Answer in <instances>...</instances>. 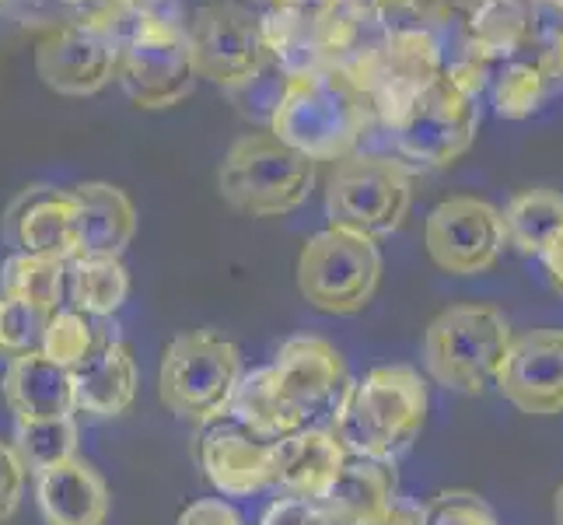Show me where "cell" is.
Listing matches in <instances>:
<instances>
[{"label":"cell","instance_id":"11","mask_svg":"<svg viewBox=\"0 0 563 525\" xmlns=\"http://www.w3.org/2000/svg\"><path fill=\"white\" fill-rule=\"evenodd\" d=\"M197 77L242 91L266 67V25L242 4H207L186 29Z\"/></svg>","mask_w":563,"mask_h":525},{"label":"cell","instance_id":"27","mask_svg":"<svg viewBox=\"0 0 563 525\" xmlns=\"http://www.w3.org/2000/svg\"><path fill=\"white\" fill-rule=\"evenodd\" d=\"M14 452L29 473H46L77 456V420L56 417V420H18L14 427Z\"/></svg>","mask_w":563,"mask_h":525},{"label":"cell","instance_id":"29","mask_svg":"<svg viewBox=\"0 0 563 525\" xmlns=\"http://www.w3.org/2000/svg\"><path fill=\"white\" fill-rule=\"evenodd\" d=\"M423 525H497V515L473 491H444L423 504Z\"/></svg>","mask_w":563,"mask_h":525},{"label":"cell","instance_id":"2","mask_svg":"<svg viewBox=\"0 0 563 525\" xmlns=\"http://www.w3.org/2000/svg\"><path fill=\"white\" fill-rule=\"evenodd\" d=\"M427 385L420 372L406 364L372 368L351 382L333 417V435L346 456L393 466L423 431Z\"/></svg>","mask_w":563,"mask_h":525},{"label":"cell","instance_id":"17","mask_svg":"<svg viewBox=\"0 0 563 525\" xmlns=\"http://www.w3.org/2000/svg\"><path fill=\"white\" fill-rule=\"evenodd\" d=\"M346 462L333 427H301L274 441V488L287 497L322 501Z\"/></svg>","mask_w":563,"mask_h":525},{"label":"cell","instance_id":"15","mask_svg":"<svg viewBox=\"0 0 563 525\" xmlns=\"http://www.w3.org/2000/svg\"><path fill=\"white\" fill-rule=\"evenodd\" d=\"M494 385L521 414H563V329H532L511 340Z\"/></svg>","mask_w":563,"mask_h":525},{"label":"cell","instance_id":"1","mask_svg":"<svg viewBox=\"0 0 563 525\" xmlns=\"http://www.w3.org/2000/svg\"><path fill=\"white\" fill-rule=\"evenodd\" d=\"M351 382L343 354L329 340L290 337L266 368L242 375L228 414L277 441L301 427L333 424Z\"/></svg>","mask_w":563,"mask_h":525},{"label":"cell","instance_id":"6","mask_svg":"<svg viewBox=\"0 0 563 525\" xmlns=\"http://www.w3.org/2000/svg\"><path fill=\"white\" fill-rule=\"evenodd\" d=\"M242 375V350L235 343L207 329H192L165 347L158 396L176 417L210 424L228 414Z\"/></svg>","mask_w":563,"mask_h":525},{"label":"cell","instance_id":"5","mask_svg":"<svg viewBox=\"0 0 563 525\" xmlns=\"http://www.w3.org/2000/svg\"><path fill=\"white\" fill-rule=\"evenodd\" d=\"M269 127L312 162H340L361 144L364 106L361 95L336 77L290 74Z\"/></svg>","mask_w":563,"mask_h":525},{"label":"cell","instance_id":"21","mask_svg":"<svg viewBox=\"0 0 563 525\" xmlns=\"http://www.w3.org/2000/svg\"><path fill=\"white\" fill-rule=\"evenodd\" d=\"M74 197L81 207V256H123L137 236L133 200L112 183H81Z\"/></svg>","mask_w":563,"mask_h":525},{"label":"cell","instance_id":"18","mask_svg":"<svg viewBox=\"0 0 563 525\" xmlns=\"http://www.w3.org/2000/svg\"><path fill=\"white\" fill-rule=\"evenodd\" d=\"M0 393H4L14 420H56L77 414L74 372L46 358L43 350L11 358L4 379H0Z\"/></svg>","mask_w":563,"mask_h":525},{"label":"cell","instance_id":"34","mask_svg":"<svg viewBox=\"0 0 563 525\" xmlns=\"http://www.w3.org/2000/svg\"><path fill=\"white\" fill-rule=\"evenodd\" d=\"M367 525H423V504L396 494L393 501L385 504V512L375 522H367Z\"/></svg>","mask_w":563,"mask_h":525},{"label":"cell","instance_id":"13","mask_svg":"<svg viewBox=\"0 0 563 525\" xmlns=\"http://www.w3.org/2000/svg\"><path fill=\"white\" fill-rule=\"evenodd\" d=\"M120 67V35L106 22L77 18L60 29H53L35 46V74L56 95L85 99L115 81Z\"/></svg>","mask_w":563,"mask_h":525},{"label":"cell","instance_id":"24","mask_svg":"<svg viewBox=\"0 0 563 525\" xmlns=\"http://www.w3.org/2000/svg\"><path fill=\"white\" fill-rule=\"evenodd\" d=\"M504 236L521 256L542 260L556 236H563V193L556 189H526L511 197V204L500 210Z\"/></svg>","mask_w":563,"mask_h":525},{"label":"cell","instance_id":"22","mask_svg":"<svg viewBox=\"0 0 563 525\" xmlns=\"http://www.w3.org/2000/svg\"><path fill=\"white\" fill-rule=\"evenodd\" d=\"M396 497V473L388 462H375V459H357L346 456L340 477L333 480V488L325 491V497L319 501L325 512L333 515H346L361 525L375 522L385 504Z\"/></svg>","mask_w":563,"mask_h":525},{"label":"cell","instance_id":"26","mask_svg":"<svg viewBox=\"0 0 563 525\" xmlns=\"http://www.w3.org/2000/svg\"><path fill=\"white\" fill-rule=\"evenodd\" d=\"M112 340H115V326H109V319L85 316L77 308H56L43 337V354L77 372V368L91 361Z\"/></svg>","mask_w":563,"mask_h":525},{"label":"cell","instance_id":"30","mask_svg":"<svg viewBox=\"0 0 563 525\" xmlns=\"http://www.w3.org/2000/svg\"><path fill=\"white\" fill-rule=\"evenodd\" d=\"M25 480H29V470L22 466V459H18L14 445L0 438V525L11 522L14 512L22 508Z\"/></svg>","mask_w":563,"mask_h":525},{"label":"cell","instance_id":"19","mask_svg":"<svg viewBox=\"0 0 563 525\" xmlns=\"http://www.w3.org/2000/svg\"><path fill=\"white\" fill-rule=\"evenodd\" d=\"M35 501L46 525H106L112 504L106 477L81 456L38 473Z\"/></svg>","mask_w":563,"mask_h":525},{"label":"cell","instance_id":"23","mask_svg":"<svg viewBox=\"0 0 563 525\" xmlns=\"http://www.w3.org/2000/svg\"><path fill=\"white\" fill-rule=\"evenodd\" d=\"M130 298V274L120 256H77L67 263V305L109 319Z\"/></svg>","mask_w":563,"mask_h":525},{"label":"cell","instance_id":"12","mask_svg":"<svg viewBox=\"0 0 563 525\" xmlns=\"http://www.w3.org/2000/svg\"><path fill=\"white\" fill-rule=\"evenodd\" d=\"M423 245L438 270L455 277H476L500 260L504 236L500 210L483 197H449L423 221Z\"/></svg>","mask_w":563,"mask_h":525},{"label":"cell","instance_id":"31","mask_svg":"<svg viewBox=\"0 0 563 525\" xmlns=\"http://www.w3.org/2000/svg\"><path fill=\"white\" fill-rule=\"evenodd\" d=\"M81 4L85 18L115 29V22H141L147 14H158L165 0H81Z\"/></svg>","mask_w":563,"mask_h":525},{"label":"cell","instance_id":"25","mask_svg":"<svg viewBox=\"0 0 563 525\" xmlns=\"http://www.w3.org/2000/svg\"><path fill=\"white\" fill-rule=\"evenodd\" d=\"M0 295L56 313V308L67 305V263L14 252L0 266Z\"/></svg>","mask_w":563,"mask_h":525},{"label":"cell","instance_id":"3","mask_svg":"<svg viewBox=\"0 0 563 525\" xmlns=\"http://www.w3.org/2000/svg\"><path fill=\"white\" fill-rule=\"evenodd\" d=\"M319 162L284 144L274 130L245 133L218 168L221 197L249 218H284L312 197Z\"/></svg>","mask_w":563,"mask_h":525},{"label":"cell","instance_id":"36","mask_svg":"<svg viewBox=\"0 0 563 525\" xmlns=\"http://www.w3.org/2000/svg\"><path fill=\"white\" fill-rule=\"evenodd\" d=\"M322 508V504H319ZM319 525H361V522H354V518H346V515H333V512H325L322 508V522Z\"/></svg>","mask_w":563,"mask_h":525},{"label":"cell","instance_id":"28","mask_svg":"<svg viewBox=\"0 0 563 525\" xmlns=\"http://www.w3.org/2000/svg\"><path fill=\"white\" fill-rule=\"evenodd\" d=\"M46 308L29 305L0 295V358H22L32 354V350H43V337L49 326Z\"/></svg>","mask_w":563,"mask_h":525},{"label":"cell","instance_id":"8","mask_svg":"<svg viewBox=\"0 0 563 525\" xmlns=\"http://www.w3.org/2000/svg\"><path fill=\"white\" fill-rule=\"evenodd\" d=\"M413 204V179L402 162L382 154H346L325 183L329 228H346L367 239H385L406 221Z\"/></svg>","mask_w":563,"mask_h":525},{"label":"cell","instance_id":"7","mask_svg":"<svg viewBox=\"0 0 563 525\" xmlns=\"http://www.w3.org/2000/svg\"><path fill=\"white\" fill-rule=\"evenodd\" d=\"M479 109L462 77H427L393 116L396 151L406 162L444 168L473 147Z\"/></svg>","mask_w":563,"mask_h":525},{"label":"cell","instance_id":"32","mask_svg":"<svg viewBox=\"0 0 563 525\" xmlns=\"http://www.w3.org/2000/svg\"><path fill=\"white\" fill-rule=\"evenodd\" d=\"M322 522V508L316 501H305V497H277L274 504L266 508L260 525H319Z\"/></svg>","mask_w":563,"mask_h":525},{"label":"cell","instance_id":"10","mask_svg":"<svg viewBox=\"0 0 563 525\" xmlns=\"http://www.w3.org/2000/svg\"><path fill=\"white\" fill-rule=\"evenodd\" d=\"M115 81L141 109L179 106L197 85L186 29L179 22H168L162 11L133 22V32L120 43Z\"/></svg>","mask_w":563,"mask_h":525},{"label":"cell","instance_id":"33","mask_svg":"<svg viewBox=\"0 0 563 525\" xmlns=\"http://www.w3.org/2000/svg\"><path fill=\"white\" fill-rule=\"evenodd\" d=\"M179 525H242V515L221 497H203L179 515Z\"/></svg>","mask_w":563,"mask_h":525},{"label":"cell","instance_id":"9","mask_svg":"<svg viewBox=\"0 0 563 525\" xmlns=\"http://www.w3.org/2000/svg\"><path fill=\"white\" fill-rule=\"evenodd\" d=\"M382 281L378 242L346 228H322L298 256L301 298L325 316H357Z\"/></svg>","mask_w":563,"mask_h":525},{"label":"cell","instance_id":"20","mask_svg":"<svg viewBox=\"0 0 563 525\" xmlns=\"http://www.w3.org/2000/svg\"><path fill=\"white\" fill-rule=\"evenodd\" d=\"M77 411L91 417H120L137 400V361L130 343L115 337L74 372Z\"/></svg>","mask_w":563,"mask_h":525},{"label":"cell","instance_id":"16","mask_svg":"<svg viewBox=\"0 0 563 525\" xmlns=\"http://www.w3.org/2000/svg\"><path fill=\"white\" fill-rule=\"evenodd\" d=\"M200 466L207 480L228 497H249L274 488V441L256 435L231 414L203 424Z\"/></svg>","mask_w":563,"mask_h":525},{"label":"cell","instance_id":"4","mask_svg":"<svg viewBox=\"0 0 563 525\" xmlns=\"http://www.w3.org/2000/svg\"><path fill=\"white\" fill-rule=\"evenodd\" d=\"M511 340V322L497 305H452L427 326L423 364L438 385L479 396L497 382Z\"/></svg>","mask_w":563,"mask_h":525},{"label":"cell","instance_id":"35","mask_svg":"<svg viewBox=\"0 0 563 525\" xmlns=\"http://www.w3.org/2000/svg\"><path fill=\"white\" fill-rule=\"evenodd\" d=\"M542 263H547V274H550L553 287L563 295V236H556V242L542 252Z\"/></svg>","mask_w":563,"mask_h":525},{"label":"cell","instance_id":"37","mask_svg":"<svg viewBox=\"0 0 563 525\" xmlns=\"http://www.w3.org/2000/svg\"><path fill=\"white\" fill-rule=\"evenodd\" d=\"M553 518H556V525H563V483H560L556 494H553Z\"/></svg>","mask_w":563,"mask_h":525},{"label":"cell","instance_id":"14","mask_svg":"<svg viewBox=\"0 0 563 525\" xmlns=\"http://www.w3.org/2000/svg\"><path fill=\"white\" fill-rule=\"evenodd\" d=\"M4 239L14 252L46 260H77L81 256V207L74 189L35 183L22 189L8 207Z\"/></svg>","mask_w":563,"mask_h":525}]
</instances>
